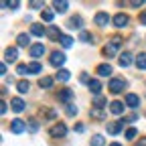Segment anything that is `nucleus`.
<instances>
[{
	"instance_id": "obj_1",
	"label": "nucleus",
	"mask_w": 146,
	"mask_h": 146,
	"mask_svg": "<svg viewBox=\"0 0 146 146\" xmlns=\"http://www.w3.org/2000/svg\"><path fill=\"white\" fill-rule=\"evenodd\" d=\"M49 134H51L53 138H63V136L67 134V126H65V124H55L51 130H49Z\"/></svg>"
},
{
	"instance_id": "obj_2",
	"label": "nucleus",
	"mask_w": 146,
	"mask_h": 146,
	"mask_svg": "<svg viewBox=\"0 0 146 146\" xmlns=\"http://www.w3.org/2000/svg\"><path fill=\"white\" fill-rule=\"evenodd\" d=\"M124 87H126V81L124 79H112L110 85H108V89L112 91V94H120V91H124Z\"/></svg>"
},
{
	"instance_id": "obj_3",
	"label": "nucleus",
	"mask_w": 146,
	"mask_h": 146,
	"mask_svg": "<svg viewBox=\"0 0 146 146\" xmlns=\"http://www.w3.org/2000/svg\"><path fill=\"white\" fill-rule=\"evenodd\" d=\"M65 59H67V57H65L63 53H59V51H55V53L51 55V59H49V61H51V65H53V67H61V65L65 63Z\"/></svg>"
},
{
	"instance_id": "obj_4",
	"label": "nucleus",
	"mask_w": 146,
	"mask_h": 146,
	"mask_svg": "<svg viewBox=\"0 0 146 146\" xmlns=\"http://www.w3.org/2000/svg\"><path fill=\"white\" fill-rule=\"evenodd\" d=\"M10 130H12L14 134H23V132L27 130V124H25L23 120H18V118H16V120L10 122Z\"/></svg>"
},
{
	"instance_id": "obj_5",
	"label": "nucleus",
	"mask_w": 146,
	"mask_h": 146,
	"mask_svg": "<svg viewBox=\"0 0 146 146\" xmlns=\"http://www.w3.org/2000/svg\"><path fill=\"white\" fill-rule=\"evenodd\" d=\"M124 128V120H118V122H110L108 124V134H112V136H116V134H120V130Z\"/></svg>"
},
{
	"instance_id": "obj_6",
	"label": "nucleus",
	"mask_w": 146,
	"mask_h": 146,
	"mask_svg": "<svg viewBox=\"0 0 146 146\" xmlns=\"http://www.w3.org/2000/svg\"><path fill=\"white\" fill-rule=\"evenodd\" d=\"M128 21H130V18H128V14H124V12H118V14L114 16V25H116L118 29H124V27L128 25Z\"/></svg>"
},
{
	"instance_id": "obj_7",
	"label": "nucleus",
	"mask_w": 146,
	"mask_h": 146,
	"mask_svg": "<svg viewBox=\"0 0 146 146\" xmlns=\"http://www.w3.org/2000/svg\"><path fill=\"white\" fill-rule=\"evenodd\" d=\"M43 55H45V47H43V43H36V45L31 47V57L39 59V57H43Z\"/></svg>"
},
{
	"instance_id": "obj_8",
	"label": "nucleus",
	"mask_w": 146,
	"mask_h": 146,
	"mask_svg": "<svg viewBox=\"0 0 146 146\" xmlns=\"http://www.w3.org/2000/svg\"><path fill=\"white\" fill-rule=\"evenodd\" d=\"M10 108H12V112L21 114L23 110H25V102H23L21 98H12V100H10Z\"/></svg>"
},
{
	"instance_id": "obj_9",
	"label": "nucleus",
	"mask_w": 146,
	"mask_h": 146,
	"mask_svg": "<svg viewBox=\"0 0 146 146\" xmlns=\"http://www.w3.org/2000/svg\"><path fill=\"white\" fill-rule=\"evenodd\" d=\"M16 57H18V51H16L14 47H8V49L4 51V59H6L8 63H14V61H16Z\"/></svg>"
},
{
	"instance_id": "obj_10",
	"label": "nucleus",
	"mask_w": 146,
	"mask_h": 146,
	"mask_svg": "<svg viewBox=\"0 0 146 146\" xmlns=\"http://www.w3.org/2000/svg\"><path fill=\"white\" fill-rule=\"evenodd\" d=\"M98 75H102V77H108L110 73H112V65L110 63H102V65H98Z\"/></svg>"
},
{
	"instance_id": "obj_11",
	"label": "nucleus",
	"mask_w": 146,
	"mask_h": 146,
	"mask_svg": "<svg viewBox=\"0 0 146 146\" xmlns=\"http://www.w3.org/2000/svg\"><path fill=\"white\" fill-rule=\"evenodd\" d=\"M126 106L138 108V106H140V98H138L136 94H128V96H126Z\"/></svg>"
},
{
	"instance_id": "obj_12",
	"label": "nucleus",
	"mask_w": 146,
	"mask_h": 146,
	"mask_svg": "<svg viewBox=\"0 0 146 146\" xmlns=\"http://www.w3.org/2000/svg\"><path fill=\"white\" fill-rule=\"evenodd\" d=\"M108 23H110V16H108V12H98V14H96V25L106 27Z\"/></svg>"
},
{
	"instance_id": "obj_13",
	"label": "nucleus",
	"mask_w": 146,
	"mask_h": 146,
	"mask_svg": "<svg viewBox=\"0 0 146 146\" xmlns=\"http://www.w3.org/2000/svg\"><path fill=\"white\" fill-rule=\"evenodd\" d=\"M110 112L116 114V116H120L124 112V104L122 102H112V104H110Z\"/></svg>"
},
{
	"instance_id": "obj_14",
	"label": "nucleus",
	"mask_w": 146,
	"mask_h": 146,
	"mask_svg": "<svg viewBox=\"0 0 146 146\" xmlns=\"http://www.w3.org/2000/svg\"><path fill=\"white\" fill-rule=\"evenodd\" d=\"M87 85H89V89H91V94H96V98H98V96H100V91H102V83H100L98 79H91Z\"/></svg>"
},
{
	"instance_id": "obj_15",
	"label": "nucleus",
	"mask_w": 146,
	"mask_h": 146,
	"mask_svg": "<svg viewBox=\"0 0 146 146\" xmlns=\"http://www.w3.org/2000/svg\"><path fill=\"white\" fill-rule=\"evenodd\" d=\"M73 98V91L71 89H61L59 91V102H65V104H69V100Z\"/></svg>"
},
{
	"instance_id": "obj_16",
	"label": "nucleus",
	"mask_w": 146,
	"mask_h": 146,
	"mask_svg": "<svg viewBox=\"0 0 146 146\" xmlns=\"http://www.w3.org/2000/svg\"><path fill=\"white\" fill-rule=\"evenodd\" d=\"M81 27H83L81 16H71L69 18V29H81Z\"/></svg>"
},
{
	"instance_id": "obj_17",
	"label": "nucleus",
	"mask_w": 146,
	"mask_h": 146,
	"mask_svg": "<svg viewBox=\"0 0 146 146\" xmlns=\"http://www.w3.org/2000/svg\"><path fill=\"white\" fill-rule=\"evenodd\" d=\"M118 61H120V67H128V65L132 63V55L130 53H122Z\"/></svg>"
},
{
	"instance_id": "obj_18",
	"label": "nucleus",
	"mask_w": 146,
	"mask_h": 146,
	"mask_svg": "<svg viewBox=\"0 0 146 146\" xmlns=\"http://www.w3.org/2000/svg\"><path fill=\"white\" fill-rule=\"evenodd\" d=\"M16 43H18V47H27V45L31 43V36L23 33V35H18V36H16Z\"/></svg>"
},
{
	"instance_id": "obj_19",
	"label": "nucleus",
	"mask_w": 146,
	"mask_h": 146,
	"mask_svg": "<svg viewBox=\"0 0 146 146\" xmlns=\"http://www.w3.org/2000/svg\"><path fill=\"white\" fill-rule=\"evenodd\" d=\"M136 67L138 69H146V53L136 55Z\"/></svg>"
},
{
	"instance_id": "obj_20",
	"label": "nucleus",
	"mask_w": 146,
	"mask_h": 146,
	"mask_svg": "<svg viewBox=\"0 0 146 146\" xmlns=\"http://www.w3.org/2000/svg\"><path fill=\"white\" fill-rule=\"evenodd\" d=\"M91 118H96V120H104L106 118V114H104V110L102 108H91Z\"/></svg>"
},
{
	"instance_id": "obj_21",
	"label": "nucleus",
	"mask_w": 146,
	"mask_h": 146,
	"mask_svg": "<svg viewBox=\"0 0 146 146\" xmlns=\"http://www.w3.org/2000/svg\"><path fill=\"white\" fill-rule=\"evenodd\" d=\"M47 35L51 36V39H61V36H63V35L59 33L57 27H49V29H47Z\"/></svg>"
},
{
	"instance_id": "obj_22",
	"label": "nucleus",
	"mask_w": 146,
	"mask_h": 146,
	"mask_svg": "<svg viewBox=\"0 0 146 146\" xmlns=\"http://www.w3.org/2000/svg\"><path fill=\"white\" fill-rule=\"evenodd\" d=\"M53 6H55V10H57V12H65L69 4L65 2V0H61V2H59V0H55V2H53Z\"/></svg>"
},
{
	"instance_id": "obj_23",
	"label": "nucleus",
	"mask_w": 146,
	"mask_h": 146,
	"mask_svg": "<svg viewBox=\"0 0 146 146\" xmlns=\"http://www.w3.org/2000/svg\"><path fill=\"white\" fill-rule=\"evenodd\" d=\"M16 89H18V91H21V94H27V91L31 89V85H29V81H25V79H21V81H18V83H16Z\"/></svg>"
},
{
	"instance_id": "obj_24",
	"label": "nucleus",
	"mask_w": 146,
	"mask_h": 146,
	"mask_svg": "<svg viewBox=\"0 0 146 146\" xmlns=\"http://www.w3.org/2000/svg\"><path fill=\"white\" fill-rule=\"evenodd\" d=\"M31 33H33L35 36H43V35H45L47 31H45V29H43L41 25H33V27H31Z\"/></svg>"
},
{
	"instance_id": "obj_25",
	"label": "nucleus",
	"mask_w": 146,
	"mask_h": 146,
	"mask_svg": "<svg viewBox=\"0 0 146 146\" xmlns=\"http://www.w3.org/2000/svg\"><path fill=\"white\" fill-rule=\"evenodd\" d=\"M116 49H118L116 45L110 43V45H106V47H104V55H106V57H112V55L116 53Z\"/></svg>"
},
{
	"instance_id": "obj_26",
	"label": "nucleus",
	"mask_w": 146,
	"mask_h": 146,
	"mask_svg": "<svg viewBox=\"0 0 146 146\" xmlns=\"http://www.w3.org/2000/svg\"><path fill=\"white\" fill-rule=\"evenodd\" d=\"M55 77H57L59 81H67V79H69L71 75H69V71H67V69H59V73H57Z\"/></svg>"
},
{
	"instance_id": "obj_27",
	"label": "nucleus",
	"mask_w": 146,
	"mask_h": 146,
	"mask_svg": "<svg viewBox=\"0 0 146 146\" xmlns=\"http://www.w3.org/2000/svg\"><path fill=\"white\" fill-rule=\"evenodd\" d=\"M39 85L45 87V89H49V87L53 85V77H41V79H39Z\"/></svg>"
},
{
	"instance_id": "obj_28",
	"label": "nucleus",
	"mask_w": 146,
	"mask_h": 146,
	"mask_svg": "<svg viewBox=\"0 0 146 146\" xmlns=\"http://www.w3.org/2000/svg\"><path fill=\"white\" fill-rule=\"evenodd\" d=\"M39 71H43V65L41 63H29V73H39Z\"/></svg>"
},
{
	"instance_id": "obj_29",
	"label": "nucleus",
	"mask_w": 146,
	"mask_h": 146,
	"mask_svg": "<svg viewBox=\"0 0 146 146\" xmlns=\"http://www.w3.org/2000/svg\"><path fill=\"white\" fill-rule=\"evenodd\" d=\"M79 41H83V43H91V41H94V36H91V33H87V31H81Z\"/></svg>"
},
{
	"instance_id": "obj_30",
	"label": "nucleus",
	"mask_w": 146,
	"mask_h": 146,
	"mask_svg": "<svg viewBox=\"0 0 146 146\" xmlns=\"http://www.w3.org/2000/svg\"><path fill=\"white\" fill-rule=\"evenodd\" d=\"M104 144H106V140H104L100 134H96L94 138H91V146H104Z\"/></svg>"
},
{
	"instance_id": "obj_31",
	"label": "nucleus",
	"mask_w": 146,
	"mask_h": 146,
	"mask_svg": "<svg viewBox=\"0 0 146 146\" xmlns=\"http://www.w3.org/2000/svg\"><path fill=\"white\" fill-rule=\"evenodd\" d=\"M61 45H63L65 49H69V47L73 45V39H71V36H67V35H63V36H61Z\"/></svg>"
},
{
	"instance_id": "obj_32",
	"label": "nucleus",
	"mask_w": 146,
	"mask_h": 146,
	"mask_svg": "<svg viewBox=\"0 0 146 146\" xmlns=\"http://www.w3.org/2000/svg\"><path fill=\"white\" fill-rule=\"evenodd\" d=\"M41 16H43V21H45V23H51V21H53V12H51V10H43Z\"/></svg>"
},
{
	"instance_id": "obj_33",
	"label": "nucleus",
	"mask_w": 146,
	"mask_h": 146,
	"mask_svg": "<svg viewBox=\"0 0 146 146\" xmlns=\"http://www.w3.org/2000/svg\"><path fill=\"white\" fill-rule=\"evenodd\" d=\"M16 73H21V75H27V73H29V65H23V63H21V65L16 67Z\"/></svg>"
},
{
	"instance_id": "obj_34",
	"label": "nucleus",
	"mask_w": 146,
	"mask_h": 146,
	"mask_svg": "<svg viewBox=\"0 0 146 146\" xmlns=\"http://www.w3.org/2000/svg\"><path fill=\"white\" fill-rule=\"evenodd\" d=\"M77 114V108L73 104H67V116H75Z\"/></svg>"
},
{
	"instance_id": "obj_35",
	"label": "nucleus",
	"mask_w": 146,
	"mask_h": 146,
	"mask_svg": "<svg viewBox=\"0 0 146 146\" xmlns=\"http://www.w3.org/2000/svg\"><path fill=\"white\" fill-rule=\"evenodd\" d=\"M136 134H138V132H136V128H128V130H126V138H130V140L136 138Z\"/></svg>"
},
{
	"instance_id": "obj_36",
	"label": "nucleus",
	"mask_w": 146,
	"mask_h": 146,
	"mask_svg": "<svg viewBox=\"0 0 146 146\" xmlns=\"http://www.w3.org/2000/svg\"><path fill=\"white\" fill-rule=\"evenodd\" d=\"M104 104H106V100H104L102 96H98V98H96V102H94V106H96V108H102Z\"/></svg>"
},
{
	"instance_id": "obj_37",
	"label": "nucleus",
	"mask_w": 146,
	"mask_h": 146,
	"mask_svg": "<svg viewBox=\"0 0 146 146\" xmlns=\"http://www.w3.org/2000/svg\"><path fill=\"white\" fill-rule=\"evenodd\" d=\"M29 128L35 132V130H39V124H36V120H29Z\"/></svg>"
},
{
	"instance_id": "obj_38",
	"label": "nucleus",
	"mask_w": 146,
	"mask_h": 146,
	"mask_svg": "<svg viewBox=\"0 0 146 146\" xmlns=\"http://www.w3.org/2000/svg\"><path fill=\"white\" fill-rule=\"evenodd\" d=\"M120 43H122V39L116 35V36H112V45H116V47H120Z\"/></svg>"
},
{
	"instance_id": "obj_39",
	"label": "nucleus",
	"mask_w": 146,
	"mask_h": 146,
	"mask_svg": "<svg viewBox=\"0 0 146 146\" xmlns=\"http://www.w3.org/2000/svg\"><path fill=\"white\" fill-rule=\"evenodd\" d=\"M31 6H33V8H41V6H43V2H39V0H33Z\"/></svg>"
},
{
	"instance_id": "obj_40",
	"label": "nucleus",
	"mask_w": 146,
	"mask_h": 146,
	"mask_svg": "<svg viewBox=\"0 0 146 146\" xmlns=\"http://www.w3.org/2000/svg\"><path fill=\"white\" fill-rule=\"evenodd\" d=\"M6 110H8V106H6V102H2V104H0V112H2V114H6Z\"/></svg>"
},
{
	"instance_id": "obj_41",
	"label": "nucleus",
	"mask_w": 146,
	"mask_h": 146,
	"mask_svg": "<svg viewBox=\"0 0 146 146\" xmlns=\"http://www.w3.org/2000/svg\"><path fill=\"white\" fill-rule=\"evenodd\" d=\"M140 25H146V10L140 14Z\"/></svg>"
},
{
	"instance_id": "obj_42",
	"label": "nucleus",
	"mask_w": 146,
	"mask_h": 146,
	"mask_svg": "<svg viewBox=\"0 0 146 146\" xmlns=\"http://www.w3.org/2000/svg\"><path fill=\"white\" fill-rule=\"evenodd\" d=\"M8 6H10V8H12V10H14V8H16V6H18V0H12V2H8Z\"/></svg>"
},
{
	"instance_id": "obj_43",
	"label": "nucleus",
	"mask_w": 146,
	"mask_h": 146,
	"mask_svg": "<svg viewBox=\"0 0 146 146\" xmlns=\"http://www.w3.org/2000/svg\"><path fill=\"white\" fill-rule=\"evenodd\" d=\"M134 146H146V138H140V142H136Z\"/></svg>"
},
{
	"instance_id": "obj_44",
	"label": "nucleus",
	"mask_w": 146,
	"mask_h": 146,
	"mask_svg": "<svg viewBox=\"0 0 146 146\" xmlns=\"http://www.w3.org/2000/svg\"><path fill=\"white\" fill-rule=\"evenodd\" d=\"M0 73H2V75H6V65H4V63L0 65Z\"/></svg>"
},
{
	"instance_id": "obj_45",
	"label": "nucleus",
	"mask_w": 146,
	"mask_h": 146,
	"mask_svg": "<svg viewBox=\"0 0 146 146\" xmlns=\"http://www.w3.org/2000/svg\"><path fill=\"white\" fill-rule=\"evenodd\" d=\"M110 146H122V144H118V142H112V144H110Z\"/></svg>"
}]
</instances>
